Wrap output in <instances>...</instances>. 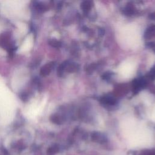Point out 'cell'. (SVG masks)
<instances>
[{
	"mask_svg": "<svg viewBox=\"0 0 155 155\" xmlns=\"http://www.w3.org/2000/svg\"><path fill=\"white\" fill-rule=\"evenodd\" d=\"M123 39L126 41L127 44L135 46L138 44L139 36L136 29L133 26H129L124 30Z\"/></svg>",
	"mask_w": 155,
	"mask_h": 155,
	"instance_id": "obj_1",
	"label": "cell"
},
{
	"mask_svg": "<svg viewBox=\"0 0 155 155\" xmlns=\"http://www.w3.org/2000/svg\"><path fill=\"white\" fill-rule=\"evenodd\" d=\"M135 69V66L133 64L130 62H126L123 63L119 67L120 74L126 77H129L132 75Z\"/></svg>",
	"mask_w": 155,
	"mask_h": 155,
	"instance_id": "obj_2",
	"label": "cell"
},
{
	"mask_svg": "<svg viewBox=\"0 0 155 155\" xmlns=\"http://www.w3.org/2000/svg\"><path fill=\"white\" fill-rule=\"evenodd\" d=\"M51 69V64H47L43 66L42 69H41L40 71V74L42 76H46L50 74Z\"/></svg>",
	"mask_w": 155,
	"mask_h": 155,
	"instance_id": "obj_3",
	"label": "cell"
},
{
	"mask_svg": "<svg viewBox=\"0 0 155 155\" xmlns=\"http://www.w3.org/2000/svg\"><path fill=\"white\" fill-rule=\"evenodd\" d=\"M58 151H59V147L56 145H54L48 149L47 154L49 155H53L58 153Z\"/></svg>",
	"mask_w": 155,
	"mask_h": 155,
	"instance_id": "obj_4",
	"label": "cell"
}]
</instances>
